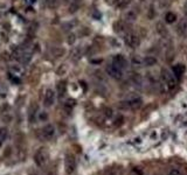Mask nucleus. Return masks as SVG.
<instances>
[{
    "label": "nucleus",
    "instance_id": "31",
    "mask_svg": "<svg viewBox=\"0 0 187 175\" xmlns=\"http://www.w3.org/2000/svg\"><path fill=\"white\" fill-rule=\"evenodd\" d=\"M174 57V52H173V49H169L167 52H166V61L167 62H171L173 60Z\"/></svg>",
    "mask_w": 187,
    "mask_h": 175
},
{
    "label": "nucleus",
    "instance_id": "22",
    "mask_svg": "<svg viewBox=\"0 0 187 175\" xmlns=\"http://www.w3.org/2000/svg\"><path fill=\"white\" fill-rule=\"evenodd\" d=\"M52 54H53V56L55 57H61L64 55V49L61 48V47H56V48H53L52 50Z\"/></svg>",
    "mask_w": 187,
    "mask_h": 175
},
{
    "label": "nucleus",
    "instance_id": "12",
    "mask_svg": "<svg viewBox=\"0 0 187 175\" xmlns=\"http://www.w3.org/2000/svg\"><path fill=\"white\" fill-rule=\"evenodd\" d=\"M38 105L35 104H32L31 105V109H29V113H28V117H29V120L31 122H35V118H36V114H38Z\"/></svg>",
    "mask_w": 187,
    "mask_h": 175
},
{
    "label": "nucleus",
    "instance_id": "5",
    "mask_svg": "<svg viewBox=\"0 0 187 175\" xmlns=\"http://www.w3.org/2000/svg\"><path fill=\"white\" fill-rule=\"evenodd\" d=\"M124 42L129 46L130 48H137L139 46V43H140L139 38L136 34H134V33H126V34H124Z\"/></svg>",
    "mask_w": 187,
    "mask_h": 175
},
{
    "label": "nucleus",
    "instance_id": "10",
    "mask_svg": "<svg viewBox=\"0 0 187 175\" xmlns=\"http://www.w3.org/2000/svg\"><path fill=\"white\" fill-rule=\"evenodd\" d=\"M178 33L180 36H185L187 34V19H183L178 25Z\"/></svg>",
    "mask_w": 187,
    "mask_h": 175
},
{
    "label": "nucleus",
    "instance_id": "21",
    "mask_svg": "<svg viewBox=\"0 0 187 175\" xmlns=\"http://www.w3.org/2000/svg\"><path fill=\"white\" fill-rule=\"evenodd\" d=\"M70 55H71V58H73L74 61H76V60L81 58V56H82V50H81V48H75L71 52Z\"/></svg>",
    "mask_w": 187,
    "mask_h": 175
},
{
    "label": "nucleus",
    "instance_id": "35",
    "mask_svg": "<svg viewBox=\"0 0 187 175\" xmlns=\"http://www.w3.org/2000/svg\"><path fill=\"white\" fill-rule=\"evenodd\" d=\"M66 72H67V68H66V66H64V64H61L60 68L58 69V75H64Z\"/></svg>",
    "mask_w": 187,
    "mask_h": 175
},
{
    "label": "nucleus",
    "instance_id": "38",
    "mask_svg": "<svg viewBox=\"0 0 187 175\" xmlns=\"http://www.w3.org/2000/svg\"><path fill=\"white\" fill-rule=\"evenodd\" d=\"M68 2H70V4H77L80 0H67Z\"/></svg>",
    "mask_w": 187,
    "mask_h": 175
},
{
    "label": "nucleus",
    "instance_id": "6",
    "mask_svg": "<svg viewBox=\"0 0 187 175\" xmlns=\"http://www.w3.org/2000/svg\"><path fill=\"white\" fill-rule=\"evenodd\" d=\"M41 136L42 138L46 140H50L55 136V127L52 125V124H47L45 126L42 127L41 130Z\"/></svg>",
    "mask_w": 187,
    "mask_h": 175
},
{
    "label": "nucleus",
    "instance_id": "2",
    "mask_svg": "<svg viewBox=\"0 0 187 175\" xmlns=\"http://www.w3.org/2000/svg\"><path fill=\"white\" fill-rule=\"evenodd\" d=\"M34 161H35V163L39 167L45 166L47 161H48V153H47L46 148L41 147V148L36 151L35 154H34Z\"/></svg>",
    "mask_w": 187,
    "mask_h": 175
},
{
    "label": "nucleus",
    "instance_id": "25",
    "mask_svg": "<svg viewBox=\"0 0 187 175\" xmlns=\"http://www.w3.org/2000/svg\"><path fill=\"white\" fill-rule=\"evenodd\" d=\"M7 134H8V131L6 127H1L0 128V145L4 142L6 138H7Z\"/></svg>",
    "mask_w": 187,
    "mask_h": 175
},
{
    "label": "nucleus",
    "instance_id": "14",
    "mask_svg": "<svg viewBox=\"0 0 187 175\" xmlns=\"http://www.w3.org/2000/svg\"><path fill=\"white\" fill-rule=\"evenodd\" d=\"M156 28L159 35H161V36H166V35H167V28H166V26H165L164 23L158 22L156 25Z\"/></svg>",
    "mask_w": 187,
    "mask_h": 175
},
{
    "label": "nucleus",
    "instance_id": "1",
    "mask_svg": "<svg viewBox=\"0 0 187 175\" xmlns=\"http://www.w3.org/2000/svg\"><path fill=\"white\" fill-rule=\"evenodd\" d=\"M143 105V101L142 98L139 97H131L130 99H126V101H123L119 103V108L120 109H126V110H138L140 109V106Z\"/></svg>",
    "mask_w": 187,
    "mask_h": 175
},
{
    "label": "nucleus",
    "instance_id": "40",
    "mask_svg": "<svg viewBox=\"0 0 187 175\" xmlns=\"http://www.w3.org/2000/svg\"><path fill=\"white\" fill-rule=\"evenodd\" d=\"M185 125H186V126H187V122H185Z\"/></svg>",
    "mask_w": 187,
    "mask_h": 175
},
{
    "label": "nucleus",
    "instance_id": "8",
    "mask_svg": "<svg viewBox=\"0 0 187 175\" xmlns=\"http://www.w3.org/2000/svg\"><path fill=\"white\" fill-rule=\"evenodd\" d=\"M112 64L116 66L117 68H119L120 70H123L128 66V61H126V58L123 55L118 54V55H115L112 57Z\"/></svg>",
    "mask_w": 187,
    "mask_h": 175
},
{
    "label": "nucleus",
    "instance_id": "28",
    "mask_svg": "<svg viewBox=\"0 0 187 175\" xmlns=\"http://www.w3.org/2000/svg\"><path fill=\"white\" fill-rule=\"evenodd\" d=\"M123 124H124V117H123V116H118V117L115 119V122H114V126L119 127L122 126Z\"/></svg>",
    "mask_w": 187,
    "mask_h": 175
},
{
    "label": "nucleus",
    "instance_id": "16",
    "mask_svg": "<svg viewBox=\"0 0 187 175\" xmlns=\"http://www.w3.org/2000/svg\"><path fill=\"white\" fill-rule=\"evenodd\" d=\"M112 28H114V31L116 32V33H119V32H122L124 29V22L122 21V20H117V21L114 22Z\"/></svg>",
    "mask_w": 187,
    "mask_h": 175
},
{
    "label": "nucleus",
    "instance_id": "18",
    "mask_svg": "<svg viewBox=\"0 0 187 175\" xmlns=\"http://www.w3.org/2000/svg\"><path fill=\"white\" fill-rule=\"evenodd\" d=\"M130 1L131 0H114V4L116 5L117 7H119V8H124V7H126L130 4Z\"/></svg>",
    "mask_w": 187,
    "mask_h": 175
},
{
    "label": "nucleus",
    "instance_id": "24",
    "mask_svg": "<svg viewBox=\"0 0 187 175\" xmlns=\"http://www.w3.org/2000/svg\"><path fill=\"white\" fill-rule=\"evenodd\" d=\"M131 62H132V66L136 67V68H138V67H140L143 64V60L138 56V55H134V56H132V60H131Z\"/></svg>",
    "mask_w": 187,
    "mask_h": 175
},
{
    "label": "nucleus",
    "instance_id": "23",
    "mask_svg": "<svg viewBox=\"0 0 187 175\" xmlns=\"http://www.w3.org/2000/svg\"><path fill=\"white\" fill-rule=\"evenodd\" d=\"M175 19H177V15H175L173 12H169V13H166V15H165V21L167 22V23L174 22Z\"/></svg>",
    "mask_w": 187,
    "mask_h": 175
},
{
    "label": "nucleus",
    "instance_id": "27",
    "mask_svg": "<svg viewBox=\"0 0 187 175\" xmlns=\"http://www.w3.org/2000/svg\"><path fill=\"white\" fill-rule=\"evenodd\" d=\"M103 116H104L105 118H111L112 116H114V111H112L111 108H104V110H103Z\"/></svg>",
    "mask_w": 187,
    "mask_h": 175
},
{
    "label": "nucleus",
    "instance_id": "4",
    "mask_svg": "<svg viewBox=\"0 0 187 175\" xmlns=\"http://www.w3.org/2000/svg\"><path fill=\"white\" fill-rule=\"evenodd\" d=\"M161 77L166 82L169 90H173L174 88L177 87V81L174 78V76L171 75V72L167 69H161Z\"/></svg>",
    "mask_w": 187,
    "mask_h": 175
},
{
    "label": "nucleus",
    "instance_id": "7",
    "mask_svg": "<svg viewBox=\"0 0 187 175\" xmlns=\"http://www.w3.org/2000/svg\"><path fill=\"white\" fill-rule=\"evenodd\" d=\"M107 74L112 77V78L115 79H120L122 78V76H123V72H122V70L119 68H117L116 66H114V64H109L107 66Z\"/></svg>",
    "mask_w": 187,
    "mask_h": 175
},
{
    "label": "nucleus",
    "instance_id": "9",
    "mask_svg": "<svg viewBox=\"0 0 187 175\" xmlns=\"http://www.w3.org/2000/svg\"><path fill=\"white\" fill-rule=\"evenodd\" d=\"M55 102V92L53 89H47L45 93V105L46 106H52Z\"/></svg>",
    "mask_w": 187,
    "mask_h": 175
},
{
    "label": "nucleus",
    "instance_id": "30",
    "mask_svg": "<svg viewBox=\"0 0 187 175\" xmlns=\"http://www.w3.org/2000/svg\"><path fill=\"white\" fill-rule=\"evenodd\" d=\"M76 23H77V22H76L75 20H74V21H70V22H67V23H64V25H63V28H64L66 31L73 29V28L76 26Z\"/></svg>",
    "mask_w": 187,
    "mask_h": 175
},
{
    "label": "nucleus",
    "instance_id": "41",
    "mask_svg": "<svg viewBox=\"0 0 187 175\" xmlns=\"http://www.w3.org/2000/svg\"><path fill=\"white\" fill-rule=\"evenodd\" d=\"M140 1H144V0H140Z\"/></svg>",
    "mask_w": 187,
    "mask_h": 175
},
{
    "label": "nucleus",
    "instance_id": "26",
    "mask_svg": "<svg viewBox=\"0 0 187 175\" xmlns=\"http://www.w3.org/2000/svg\"><path fill=\"white\" fill-rule=\"evenodd\" d=\"M47 1V5H48L49 8H56L60 5V0H46Z\"/></svg>",
    "mask_w": 187,
    "mask_h": 175
},
{
    "label": "nucleus",
    "instance_id": "11",
    "mask_svg": "<svg viewBox=\"0 0 187 175\" xmlns=\"http://www.w3.org/2000/svg\"><path fill=\"white\" fill-rule=\"evenodd\" d=\"M172 71H173V74L175 75L177 78H180L184 75V72H185V67L183 64H175L172 68Z\"/></svg>",
    "mask_w": 187,
    "mask_h": 175
},
{
    "label": "nucleus",
    "instance_id": "34",
    "mask_svg": "<svg viewBox=\"0 0 187 175\" xmlns=\"http://www.w3.org/2000/svg\"><path fill=\"white\" fill-rule=\"evenodd\" d=\"M95 76H96L98 79H101V81H105V76L103 75V71H101V70L95 71Z\"/></svg>",
    "mask_w": 187,
    "mask_h": 175
},
{
    "label": "nucleus",
    "instance_id": "36",
    "mask_svg": "<svg viewBox=\"0 0 187 175\" xmlns=\"http://www.w3.org/2000/svg\"><path fill=\"white\" fill-rule=\"evenodd\" d=\"M167 175H183V173L179 171V169H177V168H173V169H171V171L169 172Z\"/></svg>",
    "mask_w": 187,
    "mask_h": 175
},
{
    "label": "nucleus",
    "instance_id": "17",
    "mask_svg": "<svg viewBox=\"0 0 187 175\" xmlns=\"http://www.w3.org/2000/svg\"><path fill=\"white\" fill-rule=\"evenodd\" d=\"M131 81H132L134 84L139 85V84L142 83V76H140L138 72H132V74H131Z\"/></svg>",
    "mask_w": 187,
    "mask_h": 175
},
{
    "label": "nucleus",
    "instance_id": "3",
    "mask_svg": "<svg viewBox=\"0 0 187 175\" xmlns=\"http://www.w3.org/2000/svg\"><path fill=\"white\" fill-rule=\"evenodd\" d=\"M75 168H76L75 157L71 153L66 154V158H64V169H66V173L67 174H73L75 172Z\"/></svg>",
    "mask_w": 187,
    "mask_h": 175
},
{
    "label": "nucleus",
    "instance_id": "37",
    "mask_svg": "<svg viewBox=\"0 0 187 175\" xmlns=\"http://www.w3.org/2000/svg\"><path fill=\"white\" fill-rule=\"evenodd\" d=\"M70 11H69V12H70V13H74V12H76V11H77V9H78V5L77 4H71V6H70Z\"/></svg>",
    "mask_w": 187,
    "mask_h": 175
},
{
    "label": "nucleus",
    "instance_id": "33",
    "mask_svg": "<svg viewBox=\"0 0 187 175\" xmlns=\"http://www.w3.org/2000/svg\"><path fill=\"white\" fill-rule=\"evenodd\" d=\"M104 120H105V117L104 116H98V117H96L95 118V122L97 124V125H103V122H104Z\"/></svg>",
    "mask_w": 187,
    "mask_h": 175
},
{
    "label": "nucleus",
    "instance_id": "32",
    "mask_svg": "<svg viewBox=\"0 0 187 175\" xmlns=\"http://www.w3.org/2000/svg\"><path fill=\"white\" fill-rule=\"evenodd\" d=\"M76 41V35L74 34V33H71V34H69L67 36V42L69 44H74Z\"/></svg>",
    "mask_w": 187,
    "mask_h": 175
},
{
    "label": "nucleus",
    "instance_id": "39",
    "mask_svg": "<svg viewBox=\"0 0 187 175\" xmlns=\"http://www.w3.org/2000/svg\"><path fill=\"white\" fill-rule=\"evenodd\" d=\"M35 1H36V0H29V2H31V4H34Z\"/></svg>",
    "mask_w": 187,
    "mask_h": 175
},
{
    "label": "nucleus",
    "instance_id": "19",
    "mask_svg": "<svg viewBox=\"0 0 187 175\" xmlns=\"http://www.w3.org/2000/svg\"><path fill=\"white\" fill-rule=\"evenodd\" d=\"M144 63H145V66H146V67H152V66H154V64L157 63L156 57H153V56H146V57H145V60H144Z\"/></svg>",
    "mask_w": 187,
    "mask_h": 175
},
{
    "label": "nucleus",
    "instance_id": "13",
    "mask_svg": "<svg viewBox=\"0 0 187 175\" xmlns=\"http://www.w3.org/2000/svg\"><path fill=\"white\" fill-rule=\"evenodd\" d=\"M66 90H67V83L64 81H61L58 83V93L60 97H62L64 93H66Z\"/></svg>",
    "mask_w": 187,
    "mask_h": 175
},
{
    "label": "nucleus",
    "instance_id": "29",
    "mask_svg": "<svg viewBox=\"0 0 187 175\" xmlns=\"http://www.w3.org/2000/svg\"><path fill=\"white\" fill-rule=\"evenodd\" d=\"M126 19H128L129 21H134V20L137 19V13L134 12V11H130V12H128V14H126Z\"/></svg>",
    "mask_w": 187,
    "mask_h": 175
},
{
    "label": "nucleus",
    "instance_id": "15",
    "mask_svg": "<svg viewBox=\"0 0 187 175\" xmlns=\"http://www.w3.org/2000/svg\"><path fill=\"white\" fill-rule=\"evenodd\" d=\"M11 72L15 76H23V72H25V70L21 66H13L11 68Z\"/></svg>",
    "mask_w": 187,
    "mask_h": 175
},
{
    "label": "nucleus",
    "instance_id": "20",
    "mask_svg": "<svg viewBox=\"0 0 187 175\" xmlns=\"http://www.w3.org/2000/svg\"><path fill=\"white\" fill-rule=\"evenodd\" d=\"M75 105H76L75 99L70 98V99H68V101L66 102V104H64V110H67V111H69V112H70L71 110L74 109V106H75Z\"/></svg>",
    "mask_w": 187,
    "mask_h": 175
}]
</instances>
